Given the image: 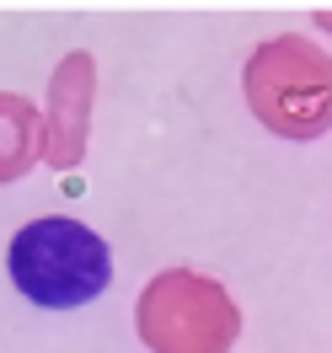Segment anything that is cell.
<instances>
[{
    "instance_id": "cell-1",
    "label": "cell",
    "mask_w": 332,
    "mask_h": 353,
    "mask_svg": "<svg viewBox=\"0 0 332 353\" xmlns=\"http://www.w3.org/2000/svg\"><path fill=\"white\" fill-rule=\"evenodd\" d=\"M6 279L22 300L43 310H75L91 305L113 284V252L91 225L70 214L27 220L6 246Z\"/></svg>"
}]
</instances>
